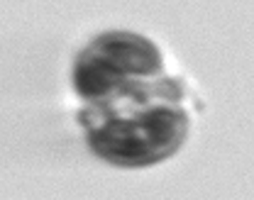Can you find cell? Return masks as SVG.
Segmentation results:
<instances>
[{"instance_id":"cell-2","label":"cell","mask_w":254,"mask_h":200,"mask_svg":"<svg viewBox=\"0 0 254 200\" xmlns=\"http://www.w3.org/2000/svg\"><path fill=\"white\" fill-rule=\"evenodd\" d=\"M98 64L110 68L113 73L129 78V76H154L161 68L159 49L139 34L132 32H108L95 37L83 51Z\"/></svg>"},{"instance_id":"cell-1","label":"cell","mask_w":254,"mask_h":200,"mask_svg":"<svg viewBox=\"0 0 254 200\" xmlns=\"http://www.w3.org/2000/svg\"><path fill=\"white\" fill-rule=\"evenodd\" d=\"M81 122L88 127L91 149L120 166L157 164L174 154L189 132V117L176 102L134 105L127 112L95 102L81 112Z\"/></svg>"},{"instance_id":"cell-3","label":"cell","mask_w":254,"mask_h":200,"mask_svg":"<svg viewBox=\"0 0 254 200\" xmlns=\"http://www.w3.org/2000/svg\"><path fill=\"white\" fill-rule=\"evenodd\" d=\"M125 81L127 78L113 73L110 68L98 64L88 54H81L76 59V66H73V88H76V93L81 98L91 100V102L108 100Z\"/></svg>"}]
</instances>
